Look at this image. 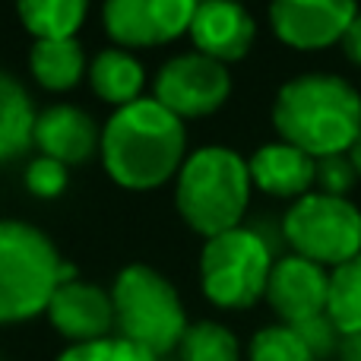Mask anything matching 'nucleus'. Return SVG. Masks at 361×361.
Returning <instances> with one entry per match:
<instances>
[{
	"instance_id": "15",
	"label": "nucleus",
	"mask_w": 361,
	"mask_h": 361,
	"mask_svg": "<svg viewBox=\"0 0 361 361\" xmlns=\"http://www.w3.org/2000/svg\"><path fill=\"white\" fill-rule=\"evenodd\" d=\"M32 140L48 159H54L61 165H76L86 162L95 152L99 133H95V124L86 111H80L73 105H54L35 118Z\"/></svg>"
},
{
	"instance_id": "6",
	"label": "nucleus",
	"mask_w": 361,
	"mask_h": 361,
	"mask_svg": "<svg viewBox=\"0 0 361 361\" xmlns=\"http://www.w3.org/2000/svg\"><path fill=\"white\" fill-rule=\"evenodd\" d=\"M273 273V250L267 238L254 228H231L209 238L200 254V282L203 295L216 307L244 311L267 295Z\"/></svg>"
},
{
	"instance_id": "9",
	"label": "nucleus",
	"mask_w": 361,
	"mask_h": 361,
	"mask_svg": "<svg viewBox=\"0 0 361 361\" xmlns=\"http://www.w3.org/2000/svg\"><path fill=\"white\" fill-rule=\"evenodd\" d=\"M358 13V0H273L269 25L288 48L324 51L343 42Z\"/></svg>"
},
{
	"instance_id": "1",
	"label": "nucleus",
	"mask_w": 361,
	"mask_h": 361,
	"mask_svg": "<svg viewBox=\"0 0 361 361\" xmlns=\"http://www.w3.org/2000/svg\"><path fill=\"white\" fill-rule=\"evenodd\" d=\"M273 124L282 143L311 159L349 156L361 137V95L343 76H295L276 92Z\"/></svg>"
},
{
	"instance_id": "5",
	"label": "nucleus",
	"mask_w": 361,
	"mask_h": 361,
	"mask_svg": "<svg viewBox=\"0 0 361 361\" xmlns=\"http://www.w3.org/2000/svg\"><path fill=\"white\" fill-rule=\"evenodd\" d=\"M111 305L118 336L156 358L178 349L187 333V314L175 286L143 263L124 267L118 273Z\"/></svg>"
},
{
	"instance_id": "19",
	"label": "nucleus",
	"mask_w": 361,
	"mask_h": 361,
	"mask_svg": "<svg viewBox=\"0 0 361 361\" xmlns=\"http://www.w3.org/2000/svg\"><path fill=\"white\" fill-rule=\"evenodd\" d=\"M23 25L35 38H73L89 10V0H16Z\"/></svg>"
},
{
	"instance_id": "23",
	"label": "nucleus",
	"mask_w": 361,
	"mask_h": 361,
	"mask_svg": "<svg viewBox=\"0 0 361 361\" xmlns=\"http://www.w3.org/2000/svg\"><path fill=\"white\" fill-rule=\"evenodd\" d=\"M57 361H156V355H149L146 349L127 343L121 336H105L95 343H80L70 345Z\"/></svg>"
},
{
	"instance_id": "20",
	"label": "nucleus",
	"mask_w": 361,
	"mask_h": 361,
	"mask_svg": "<svg viewBox=\"0 0 361 361\" xmlns=\"http://www.w3.org/2000/svg\"><path fill=\"white\" fill-rule=\"evenodd\" d=\"M326 317L343 336H361V254L330 273Z\"/></svg>"
},
{
	"instance_id": "14",
	"label": "nucleus",
	"mask_w": 361,
	"mask_h": 361,
	"mask_svg": "<svg viewBox=\"0 0 361 361\" xmlns=\"http://www.w3.org/2000/svg\"><path fill=\"white\" fill-rule=\"evenodd\" d=\"M250 184L279 200H301L317 180V159L288 143H267L250 156Z\"/></svg>"
},
{
	"instance_id": "12",
	"label": "nucleus",
	"mask_w": 361,
	"mask_h": 361,
	"mask_svg": "<svg viewBox=\"0 0 361 361\" xmlns=\"http://www.w3.org/2000/svg\"><path fill=\"white\" fill-rule=\"evenodd\" d=\"M190 38L197 54H206L219 63L241 61L257 35V23L238 0H200L190 23Z\"/></svg>"
},
{
	"instance_id": "17",
	"label": "nucleus",
	"mask_w": 361,
	"mask_h": 361,
	"mask_svg": "<svg viewBox=\"0 0 361 361\" xmlns=\"http://www.w3.org/2000/svg\"><path fill=\"white\" fill-rule=\"evenodd\" d=\"M32 73L44 89H70L86 70V57L76 38H38L32 48Z\"/></svg>"
},
{
	"instance_id": "25",
	"label": "nucleus",
	"mask_w": 361,
	"mask_h": 361,
	"mask_svg": "<svg viewBox=\"0 0 361 361\" xmlns=\"http://www.w3.org/2000/svg\"><path fill=\"white\" fill-rule=\"evenodd\" d=\"M25 187H29L35 197H61L67 190V165L54 162V159L42 156L29 165L25 171Z\"/></svg>"
},
{
	"instance_id": "8",
	"label": "nucleus",
	"mask_w": 361,
	"mask_h": 361,
	"mask_svg": "<svg viewBox=\"0 0 361 361\" xmlns=\"http://www.w3.org/2000/svg\"><path fill=\"white\" fill-rule=\"evenodd\" d=\"M231 76L225 63L206 54H180L156 76V102L178 118H203L225 105Z\"/></svg>"
},
{
	"instance_id": "7",
	"label": "nucleus",
	"mask_w": 361,
	"mask_h": 361,
	"mask_svg": "<svg viewBox=\"0 0 361 361\" xmlns=\"http://www.w3.org/2000/svg\"><path fill=\"white\" fill-rule=\"evenodd\" d=\"M282 238L317 267H333L361 254V209L349 197L305 193L288 206Z\"/></svg>"
},
{
	"instance_id": "18",
	"label": "nucleus",
	"mask_w": 361,
	"mask_h": 361,
	"mask_svg": "<svg viewBox=\"0 0 361 361\" xmlns=\"http://www.w3.org/2000/svg\"><path fill=\"white\" fill-rule=\"evenodd\" d=\"M35 133V108L25 89L0 70V162L29 146Z\"/></svg>"
},
{
	"instance_id": "22",
	"label": "nucleus",
	"mask_w": 361,
	"mask_h": 361,
	"mask_svg": "<svg viewBox=\"0 0 361 361\" xmlns=\"http://www.w3.org/2000/svg\"><path fill=\"white\" fill-rule=\"evenodd\" d=\"M250 361H317L295 326H263L250 339Z\"/></svg>"
},
{
	"instance_id": "10",
	"label": "nucleus",
	"mask_w": 361,
	"mask_h": 361,
	"mask_svg": "<svg viewBox=\"0 0 361 361\" xmlns=\"http://www.w3.org/2000/svg\"><path fill=\"white\" fill-rule=\"evenodd\" d=\"M200 0H105V29L114 42L146 48L190 29Z\"/></svg>"
},
{
	"instance_id": "27",
	"label": "nucleus",
	"mask_w": 361,
	"mask_h": 361,
	"mask_svg": "<svg viewBox=\"0 0 361 361\" xmlns=\"http://www.w3.org/2000/svg\"><path fill=\"white\" fill-rule=\"evenodd\" d=\"M343 51H345V57H349L355 67H361V13L355 16V23L349 25V32L343 35Z\"/></svg>"
},
{
	"instance_id": "28",
	"label": "nucleus",
	"mask_w": 361,
	"mask_h": 361,
	"mask_svg": "<svg viewBox=\"0 0 361 361\" xmlns=\"http://www.w3.org/2000/svg\"><path fill=\"white\" fill-rule=\"evenodd\" d=\"M339 355H343V361H361V336H343Z\"/></svg>"
},
{
	"instance_id": "24",
	"label": "nucleus",
	"mask_w": 361,
	"mask_h": 361,
	"mask_svg": "<svg viewBox=\"0 0 361 361\" xmlns=\"http://www.w3.org/2000/svg\"><path fill=\"white\" fill-rule=\"evenodd\" d=\"M358 171L352 165L349 156H326L317 159V184L320 193H330V197H345V193L355 187Z\"/></svg>"
},
{
	"instance_id": "21",
	"label": "nucleus",
	"mask_w": 361,
	"mask_h": 361,
	"mask_svg": "<svg viewBox=\"0 0 361 361\" xmlns=\"http://www.w3.org/2000/svg\"><path fill=\"white\" fill-rule=\"evenodd\" d=\"M178 349L180 361H241V345H238L235 333L212 320L187 326Z\"/></svg>"
},
{
	"instance_id": "29",
	"label": "nucleus",
	"mask_w": 361,
	"mask_h": 361,
	"mask_svg": "<svg viewBox=\"0 0 361 361\" xmlns=\"http://www.w3.org/2000/svg\"><path fill=\"white\" fill-rule=\"evenodd\" d=\"M349 159H352V165H355V171H358V178H361V137L355 140V146L349 149Z\"/></svg>"
},
{
	"instance_id": "11",
	"label": "nucleus",
	"mask_w": 361,
	"mask_h": 361,
	"mask_svg": "<svg viewBox=\"0 0 361 361\" xmlns=\"http://www.w3.org/2000/svg\"><path fill=\"white\" fill-rule=\"evenodd\" d=\"M326 295H330V273L317 263L292 254L273 263L263 298L279 314L282 324L298 326L326 314Z\"/></svg>"
},
{
	"instance_id": "13",
	"label": "nucleus",
	"mask_w": 361,
	"mask_h": 361,
	"mask_svg": "<svg viewBox=\"0 0 361 361\" xmlns=\"http://www.w3.org/2000/svg\"><path fill=\"white\" fill-rule=\"evenodd\" d=\"M48 317L61 336H67L73 345L105 339L114 330V305L111 295L102 292L89 282H61L57 292L48 301Z\"/></svg>"
},
{
	"instance_id": "3",
	"label": "nucleus",
	"mask_w": 361,
	"mask_h": 361,
	"mask_svg": "<svg viewBox=\"0 0 361 361\" xmlns=\"http://www.w3.org/2000/svg\"><path fill=\"white\" fill-rule=\"evenodd\" d=\"M250 200V169L235 149L203 146L178 171V212L206 241L241 225Z\"/></svg>"
},
{
	"instance_id": "4",
	"label": "nucleus",
	"mask_w": 361,
	"mask_h": 361,
	"mask_svg": "<svg viewBox=\"0 0 361 361\" xmlns=\"http://www.w3.org/2000/svg\"><path fill=\"white\" fill-rule=\"evenodd\" d=\"M70 279L76 269L57 257L48 235L25 222H0V324L38 317Z\"/></svg>"
},
{
	"instance_id": "16",
	"label": "nucleus",
	"mask_w": 361,
	"mask_h": 361,
	"mask_svg": "<svg viewBox=\"0 0 361 361\" xmlns=\"http://www.w3.org/2000/svg\"><path fill=\"white\" fill-rule=\"evenodd\" d=\"M89 80H92V89L102 99L124 108L140 99L146 76H143V67H140L130 54H124V51H118V48H108L92 61Z\"/></svg>"
},
{
	"instance_id": "2",
	"label": "nucleus",
	"mask_w": 361,
	"mask_h": 361,
	"mask_svg": "<svg viewBox=\"0 0 361 361\" xmlns=\"http://www.w3.org/2000/svg\"><path fill=\"white\" fill-rule=\"evenodd\" d=\"M187 149L184 121L156 99L118 108L102 133V159L121 187L149 190L180 171Z\"/></svg>"
},
{
	"instance_id": "26",
	"label": "nucleus",
	"mask_w": 361,
	"mask_h": 361,
	"mask_svg": "<svg viewBox=\"0 0 361 361\" xmlns=\"http://www.w3.org/2000/svg\"><path fill=\"white\" fill-rule=\"evenodd\" d=\"M295 330L301 333V339L307 343L314 358H330L333 352H339V345H343V333L333 326V320L326 317V314L307 320V324H298Z\"/></svg>"
}]
</instances>
